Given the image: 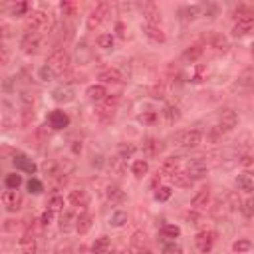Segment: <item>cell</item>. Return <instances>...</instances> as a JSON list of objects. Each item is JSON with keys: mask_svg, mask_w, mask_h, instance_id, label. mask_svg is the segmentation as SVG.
<instances>
[{"mask_svg": "<svg viewBox=\"0 0 254 254\" xmlns=\"http://www.w3.org/2000/svg\"><path fill=\"white\" fill-rule=\"evenodd\" d=\"M209 201H211V190H209V189H201L199 193L193 197L190 205H193L195 211H201V209H205V207L209 205Z\"/></svg>", "mask_w": 254, "mask_h": 254, "instance_id": "d6986e66", "label": "cell"}, {"mask_svg": "<svg viewBox=\"0 0 254 254\" xmlns=\"http://www.w3.org/2000/svg\"><path fill=\"white\" fill-rule=\"evenodd\" d=\"M139 254H153V252H149V250H141Z\"/></svg>", "mask_w": 254, "mask_h": 254, "instance_id": "94428289", "label": "cell"}, {"mask_svg": "<svg viewBox=\"0 0 254 254\" xmlns=\"http://www.w3.org/2000/svg\"><path fill=\"white\" fill-rule=\"evenodd\" d=\"M161 254H183V248H181V244H177V242L173 240V242H167V244L163 246Z\"/></svg>", "mask_w": 254, "mask_h": 254, "instance_id": "7dc6e473", "label": "cell"}, {"mask_svg": "<svg viewBox=\"0 0 254 254\" xmlns=\"http://www.w3.org/2000/svg\"><path fill=\"white\" fill-rule=\"evenodd\" d=\"M85 93H87V98H89L91 102H106V98H107V89H106L102 84L89 85Z\"/></svg>", "mask_w": 254, "mask_h": 254, "instance_id": "2e32d148", "label": "cell"}, {"mask_svg": "<svg viewBox=\"0 0 254 254\" xmlns=\"http://www.w3.org/2000/svg\"><path fill=\"white\" fill-rule=\"evenodd\" d=\"M4 185H6V189H18L22 185V177L16 173H8L4 179Z\"/></svg>", "mask_w": 254, "mask_h": 254, "instance_id": "7bdbcfd3", "label": "cell"}, {"mask_svg": "<svg viewBox=\"0 0 254 254\" xmlns=\"http://www.w3.org/2000/svg\"><path fill=\"white\" fill-rule=\"evenodd\" d=\"M95 115H98V119L100 121H104V123H109L111 119H113V107L111 106H100L98 109H95Z\"/></svg>", "mask_w": 254, "mask_h": 254, "instance_id": "d6a6232c", "label": "cell"}, {"mask_svg": "<svg viewBox=\"0 0 254 254\" xmlns=\"http://www.w3.org/2000/svg\"><path fill=\"white\" fill-rule=\"evenodd\" d=\"M181 234V229L177 225H163L161 227V236L163 238H177Z\"/></svg>", "mask_w": 254, "mask_h": 254, "instance_id": "8d00e7d4", "label": "cell"}, {"mask_svg": "<svg viewBox=\"0 0 254 254\" xmlns=\"http://www.w3.org/2000/svg\"><path fill=\"white\" fill-rule=\"evenodd\" d=\"M131 171L137 179H141L149 173V163L145 161V159H137V161H133V165H131Z\"/></svg>", "mask_w": 254, "mask_h": 254, "instance_id": "f1b7e54d", "label": "cell"}, {"mask_svg": "<svg viewBox=\"0 0 254 254\" xmlns=\"http://www.w3.org/2000/svg\"><path fill=\"white\" fill-rule=\"evenodd\" d=\"M109 12H111V4L109 2H100L98 6H95L91 12H89V16H87V30L89 32H93V30H98L104 22H106V18L109 16Z\"/></svg>", "mask_w": 254, "mask_h": 254, "instance_id": "3957f363", "label": "cell"}, {"mask_svg": "<svg viewBox=\"0 0 254 254\" xmlns=\"http://www.w3.org/2000/svg\"><path fill=\"white\" fill-rule=\"evenodd\" d=\"M50 26V14L44 10H32L26 20V34H36V32H44Z\"/></svg>", "mask_w": 254, "mask_h": 254, "instance_id": "7a4b0ae2", "label": "cell"}, {"mask_svg": "<svg viewBox=\"0 0 254 254\" xmlns=\"http://www.w3.org/2000/svg\"><path fill=\"white\" fill-rule=\"evenodd\" d=\"M76 220H78V216L72 211L62 212V216H60V231L62 233H70L72 229H76Z\"/></svg>", "mask_w": 254, "mask_h": 254, "instance_id": "e0dca14e", "label": "cell"}, {"mask_svg": "<svg viewBox=\"0 0 254 254\" xmlns=\"http://www.w3.org/2000/svg\"><path fill=\"white\" fill-rule=\"evenodd\" d=\"M2 205L8 212H16L22 207V195L18 193V189H8L2 193Z\"/></svg>", "mask_w": 254, "mask_h": 254, "instance_id": "8992f818", "label": "cell"}, {"mask_svg": "<svg viewBox=\"0 0 254 254\" xmlns=\"http://www.w3.org/2000/svg\"><path fill=\"white\" fill-rule=\"evenodd\" d=\"M187 220H189V225H199V222H197V220H199V214H197L195 211L189 212V214H187Z\"/></svg>", "mask_w": 254, "mask_h": 254, "instance_id": "11a10c76", "label": "cell"}, {"mask_svg": "<svg viewBox=\"0 0 254 254\" xmlns=\"http://www.w3.org/2000/svg\"><path fill=\"white\" fill-rule=\"evenodd\" d=\"M113 44H115L113 34H100V36H98V46H100V48H104V50H111Z\"/></svg>", "mask_w": 254, "mask_h": 254, "instance_id": "74e56055", "label": "cell"}, {"mask_svg": "<svg viewBox=\"0 0 254 254\" xmlns=\"http://www.w3.org/2000/svg\"><path fill=\"white\" fill-rule=\"evenodd\" d=\"M127 212L125 211H115V212H111V216H109V225L113 227V229H119V227H123L125 222H127Z\"/></svg>", "mask_w": 254, "mask_h": 254, "instance_id": "4dcf8cb0", "label": "cell"}, {"mask_svg": "<svg viewBox=\"0 0 254 254\" xmlns=\"http://www.w3.org/2000/svg\"><path fill=\"white\" fill-rule=\"evenodd\" d=\"M185 171H187V175L193 179V181H199V179H203V177L207 175L209 167H207V163H205V159L195 157V159H189V161H187Z\"/></svg>", "mask_w": 254, "mask_h": 254, "instance_id": "5b68a950", "label": "cell"}, {"mask_svg": "<svg viewBox=\"0 0 254 254\" xmlns=\"http://www.w3.org/2000/svg\"><path fill=\"white\" fill-rule=\"evenodd\" d=\"M252 58H254V44H252Z\"/></svg>", "mask_w": 254, "mask_h": 254, "instance_id": "6125c7cd", "label": "cell"}, {"mask_svg": "<svg viewBox=\"0 0 254 254\" xmlns=\"http://www.w3.org/2000/svg\"><path fill=\"white\" fill-rule=\"evenodd\" d=\"M38 76H40V80H42V82H54L58 74H56V72L48 66V64H46V66H42V68L38 70Z\"/></svg>", "mask_w": 254, "mask_h": 254, "instance_id": "60d3db41", "label": "cell"}, {"mask_svg": "<svg viewBox=\"0 0 254 254\" xmlns=\"http://www.w3.org/2000/svg\"><path fill=\"white\" fill-rule=\"evenodd\" d=\"M0 64H2V66L8 64V50L6 48H2V60H0Z\"/></svg>", "mask_w": 254, "mask_h": 254, "instance_id": "9f6ffc18", "label": "cell"}, {"mask_svg": "<svg viewBox=\"0 0 254 254\" xmlns=\"http://www.w3.org/2000/svg\"><path fill=\"white\" fill-rule=\"evenodd\" d=\"M163 117H165V121L167 123H177L179 119H181V111H179V107L177 106H165V109H163Z\"/></svg>", "mask_w": 254, "mask_h": 254, "instance_id": "f546056e", "label": "cell"}, {"mask_svg": "<svg viewBox=\"0 0 254 254\" xmlns=\"http://www.w3.org/2000/svg\"><path fill=\"white\" fill-rule=\"evenodd\" d=\"M48 66L56 72V74H70L72 70V56L68 54V50L58 48L48 56Z\"/></svg>", "mask_w": 254, "mask_h": 254, "instance_id": "6da1fadb", "label": "cell"}, {"mask_svg": "<svg viewBox=\"0 0 254 254\" xmlns=\"http://www.w3.org/2000/svg\"><path fill=\"white\" fill-rule=\"evenodd\" d=\"M20 48H22L24 54L34 56L40 50V38L36 34H24V38L20 40Z\"/></svg>", "mask_w": 254, "mask_h": 254, "instance_id": "7c38bea8", "label": "cell"}, {"mask_svg": "<svg viewBox=\"0 0 254 254\" xmlns=\"http://www.w3.org/2000/svg\"><path fill=\"white\" fill-rule=\"evenodd\" d=\"M91 214H87V212H82L80 216H78V220H76V233L78 234H87L89 233V229H91Z\"/></svg>", "mask_w": 254, "mask_h": 254, "instance_id": "7402d4cb", "label": "cell"}, {"mask_svg": "<svg viewBox=\"0 0 254 254\" xmlns=\"http://www.w3.org/2000/svg\"><path fill=\"white\" fill-rule=\"evenodd\" d=\"M28 190H30V193H34V195H40L44 190V185L38 179H30L28 181Z\"/></svg>", "mask_w": 254, "mask_h": 254, "instance_id": "c3c4849f", "label": "cell"}, {"mask_svg": "<svg viewBox=\"0 0 254 254\" xmlns=\"http://www.w3.org/2000/svg\"><path fill=\"white\" fill-rule=\"evenodd\" d=\"M54 211H44V214H42V218H40V222H42V227H50L52 225V220H54Z\"/></svg>", "mask_w": 254, "mask_h": 254, "instance_id": "db71d44e", "label": "cell"}, {"mask_svg": "<svg viewBox=\"0 0 254 254\" xmlns=\"http://www.w3.org/2000/svg\"><path fill=\"white\" fill-rule=\"evenodd\" d=\"M119 254H133V252H131V250H121Z\"/></svg>", "mask_w": 254, "mask_h": 254, "instance_id": "91938a15", "label": "cell"}, {"mask_svg": "<svg viewBox=\"0 0 254 254\" xmlns=\"http://www.w3.org/2000/svg\"><path fill=\"white\" fill-rule=\"evenodd\" d=\"M236 125H238V115H236V111L225 109V111L220 113V117H218V129H220V131L229 133V131L234 129Z\"/></svg>", "mask_w": 254, "mask_h": 254, "instance_id": "ba28073f", "label": "cell"}, {"mask_svg": "<svg viewBox=\"0 0 254 254\" xmlns=\"http://www.w3.org/2000/svg\"><path fill=\"white\" fill-rule=\"evenodd\" d=\"M48 209H50V211H54V212L64 211V199H62L60 195H54V197L50 199V203H48Z\"/></svg>", "mask_w": 254, "mask_h": 254, "instance_id": "f6af8a7d", "label": "cell"}, {"mask_svg": "<svg viewBox=\"0 0 254 254\" xmlns=\"http://www.w3.org/2000/svg\"><path fill=\"white\" fill-rule=\"evenodd\" d=\"M58 254H72V250H70V248H64V250H60Z\"/></svg>", "mask_w": 254, "mask_h": 254, "instance_id": "680465c9", "label": "cell"}, {"mask_svg": "<svg viewBox=\"0 0 254 254\" xmlns=\"http://www.w3.org/2000/svg\"><path fill=\"white\" fill-rule=\"evenodd\" d=\"M28 10H30V4H28V2H18V4L12 6V16H16V18H18V16H24Z\"/></svg>", "mask_w": 254, "mask_h": 254, "instance_id": "681fc988", "label": "cell"}, {"mask_svg": "<svg viewBox=\"0 0 254 254\" xmlns=\"http://www.w3.org/2000/svg\"><path fill=\"white\" fill-rule=\"evenodd\" d=\"M135 151H137V147H135L133 143H121V145H119V157H121V159H129Z\"/></svg>", "mask_w": 254, "mask_h": 254, "instance_id": "b9f144b4", "label": "cell"}, {"mask_svg": "<svg viewBox=\"0 0 254 254\" xmlns=\"http://www.w3.org/2000/svg\"><path fill=\"white\" fill-rule=\"evenodd\" d=\"M234 183H236L238 190H244V193H250V195H254V181H252L248 175H238Z\"/></svg>", "mask_w": 254, "mask_h": 254, "instance_id": "4316f807", "label": "cell"}, {"mask_svg": "<svg viewBox=\"0 0 254 254\" xmlns=\"http://www.w3.org/2000/svg\"><path fill=\"white\" fill-rule=\"evenodd\" d=\"M141 10H143V16H145L147 26H159V24H161V10H159L153 2L143 4Z\"/></svg>", "mask_w": 254, "mask_h": 254, "instance_id": "4fadbf2b", "label": "cell"}, {"mask_svg": "<svg viewBox=\"0 0 254 254\" xmlns=\"http://www.w3.org/2000/svg\"><path fill=\"white\" fill-rule=\"evenodd\" d=\"M48 123H50L52 129H56V131L66 129V127L70 125V115H68L66 111L56 109V111H52V113L48 115Z\"/></svg>", "mask_w": 254, "mask_h": 254, "instance_id": "30bf717a", "label": "cell"}, {"mask_svg": "<svg viewBox=\"0 0 254 254\" xmlns=\"http://www.w3.org/2000/svg\"><path fill=\"white\" fill-rule=\"evenodd\" d=\"M70 203H72L74 207H87V203H89L87 190H84V189L72 190V193H70Z\"/></svg>", "mask_w": 254, "mask_h": 254, "instance_id": "ffe728a7", "label": "cell"}, {"mask_svg": "<svg viewBox=\"0 0 254 254\" xmlns=\"http://www.w3.org/2000/svg\"><path fill=\"white\" fill-rule=\"evenodd\" d=\"M109 165H111V169L117 173V175H121L123 171H125V167H123V159L117 155V157H113L111 161H109Z\"/></svg>", "mask_w": 254, "mask_h": 254, "instance_id": "816d5d0a", "label": "cell"}, {"mask_svg": "<svg viewBox=\"0 0 254 254\" xmlns=\"http://www.w3.org/2000/svg\"><path fill=\"white\" fill-rule=\"evenodd\" d=\"M240 165H242L250 175H254V157H250V155L240 157Z\"/></svg>", "mask_w": 254, "mask_h": 254, "instance_id": "f907efd6", "label": "cell"}, {"mask_svg": "<svg viewBox=\"0 0 254 254\" xmlns=\"http://www.w3.org/2000/svg\"><path fill=\"white\" fill-rule=\"evenodd\" d=\"M60 8H62L64 16H74V14H76V10H78V6H76V4H72V2H62V4H60Z\"/></svg>", "mask_w": 254, "mask_h": 254, "instance_id": "f5cc1de1", "label": "cell"}, {"mask_svg": "<svg viewBox=\"0 0 254 254\" xmlns=\"http://www.w3.org/2000/svg\"><path fill=\"white\" fill-rule=\"evenodd\" d=\"M106 197H107L109 203L119 205V203L125 201V190H123L119 185H109V187L106 189Z\"/></svg>", "mask_w": 254, "mask_h": 254, "instance_id": "9a60e30c", "label": "cell"}, {"mask_svg": "<svg viewBox=\"0 0 254 254\" xmlns=\"http://www.w3.org/2000/svg\"><path fill=\"white\" fill-rule=\"evenodd\" d=\"M100 80H102L104 84H119V82H123L121 72H119V70H113V68L104 70V72L100 74Z\"/></svg>", "mask_w": 254, "mask_h": 254, "instance_id": "484cf974", "label": "cell"}, {"mask_svg": "<svg viewBox=\"0 0 254 254\" xmlns=\"http://www.w3.org/2000/svg\"><path fill=\"white\" fill-rule=\"evenodd\" d=\"M203 56V48L201 46H193V48H187L183 52V60L185 62H190V64H195L199 58Z\"/></svg>", "mask_w": 254, "mask_h": 254, "instance_id": "1f68e13d", "label": "cell"}, {"mask_svg": "<svg viewBox=\"0 0 254 254\" xmlns=\"http://www.w3.org/2000/svg\"><path fill=\"white\" fill-rule=\"evenodd\" d=\"M240 212H242L246 218L254 216V199H248V201H244V203L240 205Z\"/></svg>", "mask_w": 254, "mask_h": 254, "instance_id": "bcb514c9", "label": "cell"}, {"mask_svg": "<svg viewBox=\"0 0 254 254\" xmlns=\"http://www.w3.org/2000/svg\"><path fill=\"white\" fill-rule=\"evenodd\" d=\"M248 34H254V16L238 20L233 28V36H236V38H242V36H248Z\"/></svg>", "mask_w": 254, "mask_h": 254, "instance_id": "5bb4252c", "label": "cell"}, {"mask_svg": "<svg viewBox=\"0 0 254 254\" xmlns=\"http://www.w3.org/2000/svg\"><path fill=\"white\" fill-rule=\"evenodd\" d=\"M201 139H203V135H201V131H197V129L181 131V133H177V135L173 137L175 145H179V147H183V149H193V147H197V145L201 143Z\"/></svg>", "mask_w": 254, "mask_h": 254, "instance_id": "277c9868", "label": "cell"}, {"mask_svg": "<svg viewBox=\"0 0 254 254\" xmlns=\"http://www.w3.org/2000/svg\"><path fill=\"white\" fill-rule=\"evenodd\" d=\"M179 163H181V157H167L165 161L161 163V173L171 177L175 171H179Z\"/></svg>", "mask_w": 254, "mask_h": 254, "instance_id": "cb8c5ba5", "label": "cell"}, {"mask_svg": "<svg viewBox=\"0 0 254 254\" xmlns=\"http://www.w3.org/2000/svg\"><path fill=\"white\" fill-rule=\"evenodd\" d=\"M12 163H14V167H16L18 171H22V173H28V175H34V173H36V163L32 161V159H28L26 155H22V153H16V155H14Z\"/></svg>", "mask_w": 254, "mask_h": 254, "instance_id": "8fae6325", "label": "cell"}, {"mask_svg": "<svg viewBox=\"0 0 254 254\" xmlns=\"http://www.w3.org/2000/svg\"><path fill=\"white\" fill-rule=\"evenodd\" d=\"M139 121L145 123V125H153V123L159 121V113L153 111V109H147V111H143V113L139 115Z\"/></svg>", "mask_w": 254, "mask_h": 254, "instance_id": "f35d334b", "label": "cell"}, {"mask_svg": "<svg viewBox=\"0 0 254 254\" xmlns=\"http://www.w3.org/2000/svg\"><path fill=\"white\" fill-rule=\"evenodd\" d=\"M143 32H145V36L151 38L153 42H165V32L161 30V26H147L145 24Z\"/></svg>", "mask_w": 254, "mask_h": 254, "instance_id": "603a6c76", "label": "cell"}, {"mask_svg": "<svg viewBox=\"0 0 254 254\" xmlns=\"http://www.w3.org/2000/svg\"><path fill=\"white\" fill-rule=\"evenodd\" d=\"M171 195H173V190H171L169 187H159V189L155 190V201H159V203H165V201H169V199H171Z\"/></svg>", "mask_w": 254, "mask_h": 254, "instance_id": "ab89813d", "label": "cell"}, {"mask_svg": "<svg viewBox=\"0 0 254 254\" xmlns=\"http://www.w3.org/2000/svg\"><path fill=\"white\" fill-rule=\"evenodd\" d=\"M117 32H119V36H121V38L125 36V32H123V26H121V24H117Z\"/></svg>", "mask_w": 254, "mask_h": 254, "instance_id": "6f0895ef", "label": "cell"}, {"mask_svg": "<svg viewBox=\"0 0 254 254\" xmlns=\"http://www.w3.org/2000/svg\"><path fill=\"white\" fill-rule=\"evenodd\" d=\"M18 248H20L22 254H36V238L32 236L30 233H26V234L20 238Z\"/></svg>", "mask_w": 254, "mask_h": 254, "instance_id": "ac0fdd59", "label": "cell"}, {"mask_svg": "<svg viewBox=\"0 0 254 254\" xmlns=\"http://www.w3.org/2000/svg\"><path fill=\"white\" fill-rule=\"evenodd\" d=\"M171 183L177 185V187H181V189H189V187H193L195 181L187 175V171H175L171 175Z\"/></svg>", "mask_w": 254, "mask_h": 254, "instance_id": "44dd1931", "label": "cell"}, {"mask_svg": "<svg viewBox=\"0 0 254 254\" xmlns=\"http://www.w3.org/2000/svg\"><path fill=\"white\" fill-rule=\"evenodd\" d=\"M250 248H252V242H250V240H246V238H240V240H236V242L233 244V250H234V252H238V254L248 252Z\"/></svg>", "mask_w": 254, "mask_h": 254, "instance_id": "ee69618b", "label": "cell"}, {"mask_svg": "<svg viewBox=\"0 0 254 254\" xmlns=\"http://www.w3.org/2000/svg\"><path fill=\"white\" fill-rule=\"evenodd\" d=\"M161 149H163L161 141H159V139H153V137H149V139L143 143V151H145L149 157H157L159 153H161Z\"/></svg>", "mask_w": 254, "mask_h": 254, "instance_id": "d4e9b609", "label": "cell"}, {"mask_svg": "<svg viewBox=\"0 0 254 254\" xmlns=\"http://www.w3.org/2000/svg\"><path fill=\"white\" fill-rule=\"evenodd\" d=\"M131 246H133V248H137V250L141 252V250H143V246H147V234H145V233H141V231L133 233V236H131Z\"/></svg>", "mask_w": 254, "mask_h": 254, "instance_id": "d590c367", "label": "cell"}, {"mask_svg": "<svg viewBox=\"0 0 254 254\" xmlns=\"http://www.w3.org/2000/svg\"><path fill=\"white\" fill-rule=\"evenodd\" d=\"M52 98H54L56 104H70V102H74V98H76V89H74L70 84L60 85V87H56V89L52 91Z\"/></svg>", "mask_w": 254, "mask_h": 254, "instance_id": "9c48e42d", "label": "cell"}, {"mask_svg": "<svg viewBox=\"0 0 254 254\" xmlns=\"http://www.w3.org/2000/svg\"><path fill=\"white\" fill-rule=\"evenodd\" d=\"M109 246H111L109 238L107 236H100V238H95V242L91 244V252L93 254H106L109 250Z\"/></svg>", "mask_w": 254, "mask_h": 254, "instance_id": "83f0119b", "label": "cell"}, {"mask_svg": "<svg viewBox=\"0 0 254 254\" xmlns=\"http://www.w3.org/2000/svg\"><path fill=\"white\" fill-rule=\"evenodd\" d=\"M214 242H216V233L214 231H201L195 236V244H197V248L201 252H211Z\"/></svg>", "mask_w": 254, "mask_h": 254, "instance_id": "52a82bcc", "label": "cell"}, {"mask_svg": "<svg viewBox=\"0 0 254 254\" xmlns=\"http://www.w3.org/2000/svg\"><path fill=\"white\" fill-rule=\"evenodd\" d=\"M211 46H212L214 50H220V52H227V50H229V42H227V38L222 36V34H212Z\"/></svg>", "mask_w": 254, "mask_h": 254, "instance_id": "e575fe53", "label": "cell"}, {"mask_svg": "<svg viewBox=\"0 0 254 254\" xmlns=\"http://www.w3.org/2000/svg\"><path fill=\"white\" fill-rule=\"evenodd\" d=\"M181 20L183 22H193L197 16H199V8L197 6H185V8H181Z\"/></svg>", "mask_w": 254, "mask_h": 254, "instance_id": "836d02e7", "label": "cell"}]
</instances>
